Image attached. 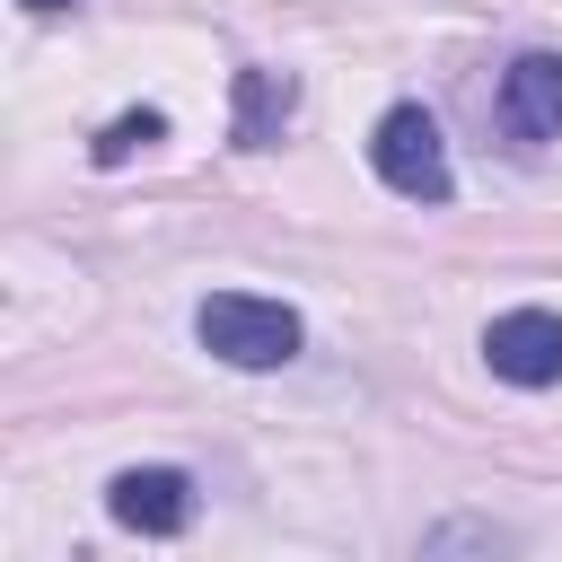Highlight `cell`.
<instances>
[{
	"mask_svg": "<svg viewBox=\"0 0 562 562\" xmlns=\"http://www.w3.org/2000/svg\"><path fill=\"white\" fill-rule=\"evenodd\" d=\"M193 334H202V351L228 360V369H290L299 342H307L299 307L255 299V290H211V299L193 307Z\"/></svg>",
	"mask_w": 562,
	"mask_h": 562,
	"instance_id": "6da1fadb",
	"label": "cell"
},
{
	"mask_svg": "<svg viewBox=\"0 0 562 562\" xmlns=\"http://www.w3.org/2000/svg\"><path fill=\"white\" fill-rule=\"evenodd\" d=\"M369 167L404 193V202H448V140H439V123L422 114V105H386L378 114V132H369Z\"/></svg>",
	"mask_w": 562,
	"mask_h": 562,
	"instance_id": "7a4b0ae2",
	"label": "cell"
},
{
	"mask_svg": "<svg viewBox=\"0 0 562 562\" xmlns=\"http://www.w3.org/2000/svg\"><path fill=\"white\" fill-rule=\"evenodd\" d=\"M483 360H492V378H509V386H553V378H562V316H553V307H509V316H492V325H483Z\"/></svg>",
	"mask_w": 562,
	"mask_h": 562,
	"instance_id": "3957f363",
	"label": "cell"
},
{
	"mask_svg": "<svg viewBox=\"0 0 562 562\" xmlns=\"http://www.w3.org/2000/svg\"><path fill=\"white\" fill-rule=\"evenodd\" d=\"M105 509H114V527H132V536H184V527H193V483H184L176 465H123V474L105 483Z\"/></svg>",
	"mask_w": 562,
	"mask_h": 562,
	"instance_id": "277c9868",
	"label": "cell"
},
{
	"mask_svg": "<svg viewBox=\"0 0 562 562\" xmlns=\"http://www.w3.org/2000/svg\"><path fill=\"white\" fill-rule=\"evenodd\" d=\"M501 132L527 149L562 132V53H518L501 70Z\"/></svg>",
	"mask_w": 562,
	"mask_h": 562,
	"instance_id": "5b68a950",
	"label": "cell"
},
{
	"mask_svg": "<svg viewBox=\"0 0 562 562\" xmlns=\"http://www.w3.org/2000/svg\"><path fill=\"white\" fill-rule=\"evenodd\" d=\"M290 105H299V88H290V70H237V149H272L281 140V123H290Z\"/></svg>",
	"mask_w": 562,
	"mask_h": 562,
	"instance_id": "8992f818",
	"label": "cell"
},
{
	"mask_svg": "<svg viewBox=\"0 0 562 562\" xmlns=\"http://www.w3.org/2000/svg\"><path fill=\"white\" fill-rule=\"evenodd\" d=\"M149 140H167V114H158V105H140V114H114V123H105L88 149H97V167H123V158H132V149H149Z\"/></svg>",
	"mask_w": 562,
	"mask_h": 562,
	"instance_id": "52a82bcc",
	"label": "cell"
},
{
	"mask_svg": "<svg viewBox=\"0 0 562 562\" xmlns=\"http://www.w3.org/2000/svg\"><path fill=\"white\" fill-rule=\"evenodd\" d=\"M18 9H35V18H53V9H79V0H18Z\"/></svg>",
	"mask_w": 562,
	"mask_h": 562,
	"instance_id": "ba28073f",
	"label": "cell"
}]
</instances>
